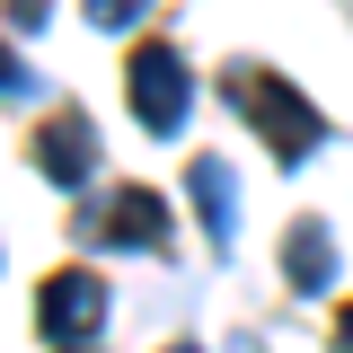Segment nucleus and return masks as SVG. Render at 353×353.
I'll return each instance as SVG.
<instances>
[{
	"instance_id": "nucleus-1",
	"label": "nucleus",
	"mask_w": 353,
	"mask_h": 353,
	"mask_svg": "<svg viewBox=\"0 0 353 353\" xmlns=\"http://www.w3.org/2000/svg\"><path fill=\"white\" fill-rule=\"evenodd\" d=\"M230 106H239V124H256L265 132V150H274V159H283V168H301L309 150H318V106H309L301 88H283L274 80V71H256V62H230Z\"/></svg>"
},
{
	"instance_id": "nucleus-2",
	"label": "nucleus",
	"mask_w": 353,
	"mask_h": 353,
	"mask_svg": "<svg viewBox=\"0 0 353 353\" xmlns=\"http://www.w3.org/2000/svg\"><path fill=\"white\" fill-rule=\"evenodd\" d=\"M124 88H132V115H141L150 132H176V124H185V106H194V80H185L176 44H132Z\"/></svg>"
},
{
	"instance_id": "nucleus-3",
	"label": "nucleus",
	"mask_w": 353,
	"mask_h": 353,
	"mask_svg": "<svg viewBox=\"0 0 353 353\" xmlns=\"http://www.w3.org/2000/svg\"><path fill=\"white\" fill-rule=\"evenodd\" d=\"M36 318H44L53 345H80V336H97V318H106V283L71 265V274H53V283L36 292Z\"/></svg>"
},
{
	"instance_id": "nucleus-4",
	"label": "nucleus",
	"mask_w": 353,
	"mask_h": 353,
	"mask_svg": "<svg viewBox=\"0 0 353 353\" xmlns=\"http://www.w3.org/2000/svg\"><path fill=\"white\" fill-rule=\"evenodd\" d=\"M36 168L53 176V185H80V176H88V115H80V106H62V115L36 132Z\"/></svg>"
},
{
	"instance_id": "nucleus-5",
	"label": "nucleus",
	"mask_w": 353,
	"mask_h": 353,
	"mask_svg": "<svg viewBox=\"0 0 353 353\" xmlns=\"http://www.w3.org/2000/svg\"><path fill=\"white\" fill-rule=\"evenodd\" d=\"M159 239H168V203L150 185H124L106 203V248H159Z\"/></svg>"
},
{
	"instance_id": "nucleus-6",
	"label": "nucleus",
	"mask_w": 353,
	"mask_h": 353,
	"mask_svg": "<svg viewBox=\"0 0 353 353\" xmlns=\"http://www.w3.org/2000/svg\"><path fill=\"white\" fill-rule=\"evenodd\" d=\"M283 274H292V292H318V283L336 274V248H327V230H318V221H301V230H292V256H283Z\"/></svg>"
},
{
	"instance_id": "nucleus-7",
	"label": "nucleus",
	"mask_w": 353,
	"mask_h": 353,
	"mask_svg": "<svg viewBox=\"0 0 353 353\" xmlns=\"http://www.w3.org/2000/svg\"><path fill=\"white\" fill-rule=\"evenodd\" d=\"M194 203H203V230H212V239H230V168H221V159H203V168H194Z\"/></svg>"
},
{
	"instance_id": "nucleus-8",
	"label": "nucleus",
	"mask_w": 353,
	"mask_h": 353,
	"mask_svg": "<svg viewBox=\"0 0 353 353\" xmlns=\"http://www.w3.org/2000/svg\"><path fill=\"white\" fill-rule=\"evenodd\" d=\"M141 9H150V0H88V18H97V27H106V36H115V27H132V18H141Z\"/></svg>"
},
{
	"instance_id": "nucleus-9",
	"label": "nucleus",
	"mask_w": 353,
	"mask_h": 353,
	"mask_svg": "<svg viewBox=\"0 0 353 353\" xmlns=\"http://www.w3.org/2000/svg\"><path fill=\"white\" fill-rule=\"evenodd\" d=\"M9 18L18 27H44V0H9Z\"/></svg>"
},
{
	"instance_id": "nucleus-10",
	"label": "nucleus",
	"mask_w": 353,
	"mask_h": 353,
	"mask_svg": "<svg viewBox=\"0 0 353 353\" xmlns=\"http://www.w3.org/2000/svg\"><path fill=\"white\" fill-rule=\"evenodd\" d=\"M336 345H345V353H353V309H345V318H336Z\"/></svg>"
},
{
	"instance_id": "nucleus-11",
	"label": "nucleus",
	"mask_w": 353,
	"mask_h": 353,
	"mask_svg": "<svg viewBox=\"0 0 353 353\" xmlns=\"http://www.w3.org/2000/svg\"><path fill=\"white\" fill-rule=\"evenodd\" d=\"M176 353H194V345H176Z\"/></svg>"
}]
</instances>
